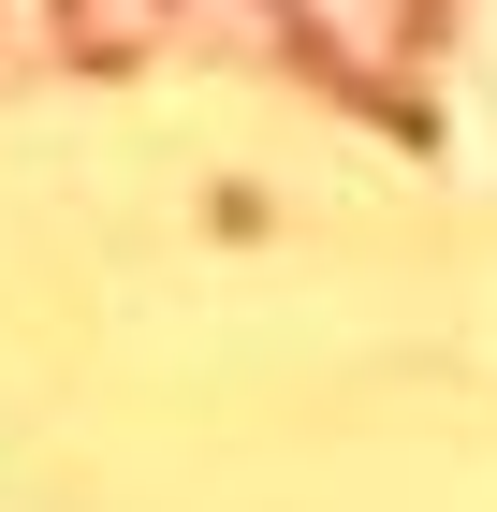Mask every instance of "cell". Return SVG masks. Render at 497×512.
Listing matches in <instances>:
<instances>
[]
</instances>
